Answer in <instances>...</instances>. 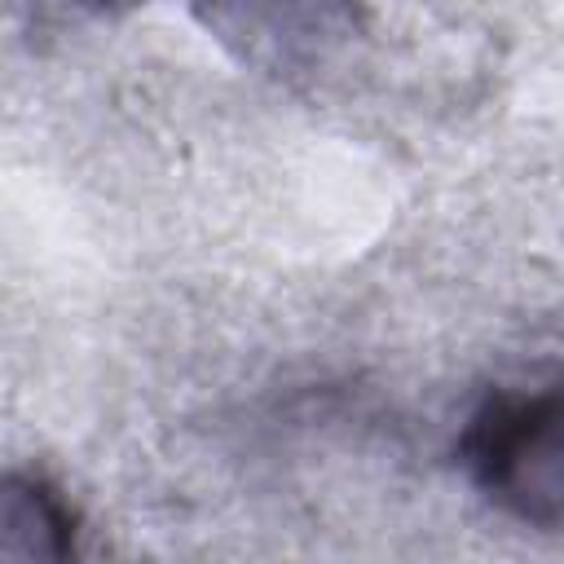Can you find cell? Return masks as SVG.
I'll return each mask as SVG.
<instances>
[{
  "mask_svg": "<svg viewBox=\"0 0 564 564\" xmlns=\"http://www.w3.org/2000/svg\"><path fill=\"white\" fill-rule=\"evenodd\" d=\"M458 454L494 507L538 529H564V375L489 397Z\"/></svg>",
  "mask_w": 564,
  "mask_h": 564,
  "instance_id": "obj_1",
  "label": "cell"
}]
</instances>
